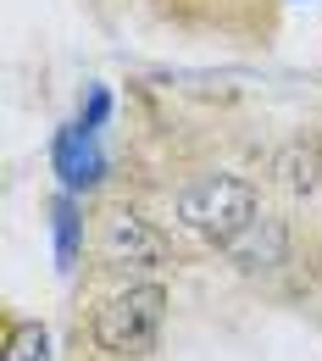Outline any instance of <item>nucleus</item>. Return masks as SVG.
I'll return each mask as SVG.
<instances>
[{
  "label": "nucleus",
  "instance_id": "f257e3e1",
  "mask_svg": "<svg viewBox=\"0 0 322 361\" xmlns=\"http://www.w3.org/2000/svg\"><path fill=\"white\" fill-rule=\"evenodd\" d=\"M161 322H167V289H161V283H134V289H117V295L94 312L89 334H94V350H100V356L139 361V356L156 350Z\"/></svg>",
  "mask_w": 322,
  "mask_h": 361
},
{
  "label": "nucleus",
  "instance_id": "f03ea898",
  "mask_svg": "<svg viewBox=\"0 0 322 361\" xmlns=\"http://www.w3.org/2000/svg\"><path fill=\"white\" fill-rule=\"evenodd\" d=\"M256 217H261V189L250 178H233V173H211L178 195V223L194 228L206 245H223V250Z\"/></svg>",
  "mask_w": 322,
  "mask_h": 361
},
{
  "label": "nucleus",
  "instance_id": "7ed1b4c3",
  "mask_svg": "<svg viewBox=\"0 0 322 361\" xmlns=\"http://www.w3.org/2000/svg\"><path fill=\"white\" fill-rule=\"evenodd\" d=\"M100 256H106L111 267H161V262H167V233L150 228L139 212L117 206V212H106V223H100Z\"/></svg>",
  "mask_w": 322,
  "mask_h": 361
},
{
  "label": "nucleus",
  "instance_id": "20e7f679",
  "mask_svg": "<svg viewBox=\"0 0 322 361\" xmlns=\"http://www.w3.org/2000/svg\"><path fill=\"white\" fill-rule=\"evenodd\" d=\"M50 167H56L61 189H73V195H89L106 178V156H100V145H94V134L84 123L56 128V139H50Z\"/></svg>",
  "mask_w": 322,
  "mask_h": 361
},
{
  "label": "nucleus",
  "instance_id": "39448f33",
  "mask_svg": "<svg viewBox=\"0 0 322 361\" xmlns=\"http://www.w3.org/2000/svg\"><path fill=\"white\" fill-rule=\"evenodd\" d=\"M228 256L239 262V267H278V262L289 256V233H283V223H278V217H267V212H261V217H256V223H250V228H244V233L228 245Z\"/></svg>",
  "mask_w": 322,
  "mask_h": 361
},
{
  "label": "nucleus",
  "instance_id": "423d86ee",
  "mask_svg": "<svg viewBox=\"0 0 322 361\" xmlns=\"http://www.w3.org/2000/svg\"><path fill=\"white\" fill-rule=\"evenodd\" d=\"M50 245H56V272L78 267V250H84V206L73 189H61L50 200Z\"/></svg>",
  "mask_w": 322,
  "mask_h": 361
},
{
  "label": "nucleus",
  "instance_id": "0eeeda50",
  "mask_svg": "<svg viewBox=\"0 0 322 361\" xmlns=\"http://www.w3.org/2000/svg\"><path fill=\"white\" fill-rule=\"evenodd\" d=\"M273 173H278V183H283L295 200H311V195L322 189V150L317 145H289V150H278Z\"/></svg>",
  "mask_w": 322,
  "mask_h": 361
},
{
  "label": "nucleus",
  "instance_id": "6e6552de",
  "mask_svg": "<svg viewBox=\"0 0 322 361\" xmlns=\"http://www.w3.org/2000/svg\"><path fill=\"white\" fill-rule=\"evenodd\" d=\"M6 361H50L45 322H11V334H6Z\"/></svg>",
  "mask_w": 322,
  "mask_h": 361
},
{
  "label": "nucleus",
  "instance_id": "1a4fd4ad",
  "mask_svg": "<svg viewBox=\"0 0 322 361\" xmlns=\"http://www.w3.org/2000/svg\"><path fill=\"white\" fill-rule=\"evenodd\" d=\"M78 123H84L89 134H100V128L111 123V90H106V84H89V90H84V106H78Z\"/></svg>",
  "mask_w": 322,
  "mask_h": 361
}]
</instances>
